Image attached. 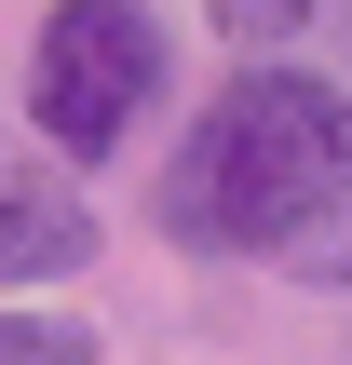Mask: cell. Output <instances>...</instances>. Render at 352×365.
Returning a JSON list of instances; mask_svg holds the SVG:
<instances>
[{"label":"cell","instance_id":"cell-1","mask_svg":"<svg viewBox=\"0 0 352 365\" xmlns=\"http://www.w3.org/2000/svg\"><path fill=\"white\" fill-rule=\"evenodd\" d=\"M149 217L190 257H258V271H298V284H352V95L326 68H244L176 135Z\"/></svg>","mask_w":352,"mask_h":365},{"label":"cell","instance_id":"cell-5","mask_svg":"<svg viewBox=\"0 0 352 365\" xmlns=\"http://www.w3.org/2000/svg\"><path fill=\"white\" fill-rule=\"evenodd\" d=\"M203 14H217V41H231V54H285V41L312 27V0H203Z\"/></svg>","mask_w":352,"mask_h":365},{"label":"cell","instance_id":"cell-4","mask_svg":"<svg viewBox=\"0 0 352 365\" xmlns=\"http://www.w3.org/2000/svg\"><path fill=\"white\" fill-rule=\"evenodd\" d=\"M0 365H95L81 312H0Z\"/></svg>","mask_w":352,"mask_h":365},{"label":"cell","instance_id":"cell-2","mask_svg":"<svg viewBox=\"0 0 352 365\" xmlns=\"http://www.w3.org/2000/svg\"><path fill=\"white\" fill-rule=\"evenodd\" d=\"M163 95V14L149 0H54L27 41V122L54 163H109Z\"/></svg>","mask_w":352,"mask_h":365},{"label":"cell","instance_id":"cell-3","mask_svg":"<svg viewBox=\"0 0 352 365\" xmlns=\"http://www.w3.org/2000/svg\"><path fill=\"white\" fill-rule=\"evenodd\" d=\"M95 271V190L54 163H0V284H54Z\"/></svg>","mask_w":352,"mask_h":365}]
</instances>
